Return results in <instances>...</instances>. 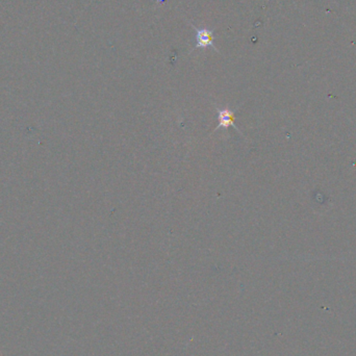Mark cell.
Returning a JSON list of instances; mask_svg holds the SVG:
<instances>
[{"mask_svg":"<svg viewBox=\"0 0 356 356\" xmlns=\"http://www.w3.org/2000/svg\"><path fill=\"white\" fill-rule=\"evenodd\" d=\"M191 26L195 30V37H196V45L192 49L194 51L195 49H205V48H213L216 52H219L217 47L214 44V30L210 29L207 27H201L199 28L195 26L193 23H191Z\"/></svg>","mask_w":356,"mask_h":356,"instance_id":"1","label":"cell"},{"mask_svg":"<svg viewBox=\"0 0 356 356\" xmlns=\"http://www.w3.org/2000/svg\"><path fill=\"white\" fill-rule=\"evenodd\" d=\"M217 119H218V125H217L215 132L218 129L226 130L229 127L236 129L239 134L242 135L241 130L236 124V111L230 108H218L216 107Z\"/></svg>","mask_w":356,"mask_h":356,"instance_id":"2","label":"cell"}]
</instances>
